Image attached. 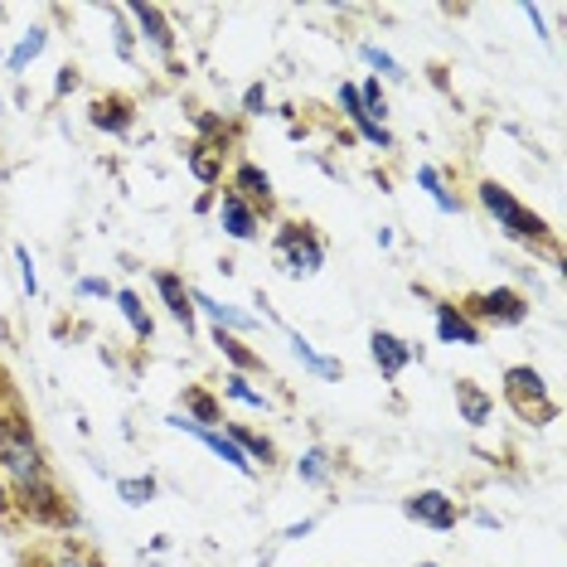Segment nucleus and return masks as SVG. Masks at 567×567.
<instances>
[{
	"instance_id": "nucleus-1",
	"label": "nucleus",
	"mask_w": 567,
	"mask_h": 567,
	"mask_svg": "<svg viewBox=\"0 0 567 567\" xmlns=\"http://www.w3.org/2000/svg\"><path fill=\"white\" fill-rule=\"evenodd\" d=\"M0 481L10 489V505L30 524L44 528H73V505L49 471V456L34 436V422L24 417L20 403L0 408Z\"/></svg>"
},
{
	"instance_id": "nucleus-2",
	"label": "nucleus",
	"mask_w": 567,
	"mask_h": 567,
	"mask_svg": "<svg viewBox=\"0 0 567 567\" xmlns=\"http://www.w3.org/2000/svg\"><path fill=\"white\" fill-rule=\"evenodd\" d=\"M475 199H481V209L495 218V228L509 243H519V248H553L548 218L534 214L519 195H514V189L499 185V179H481V185H475Z\"/></svg>"
},
{
	"instance_id": "nucleus-3",
	"label": "nucleus",
	"mask_w": 567,
	"mask_h": 567,
	"mask_svg": "<svg viewBox=\"0 0 567 567\" xmlns=\"http://www.w3.org/2000/svg\"><path fill=\"white\" fill-rule=\"evenodd\" d=\"M272 262L281 267V277H291V281L316 277L320 267H326V238H320L311 224H301V218H287L272 234Z\"/></svg>"
},
{
	"instance_id": "nucleus-4",
	"label": "nucleus",
	"mask_w": 567,
	"mask_h": 567,
	"mask_svg": "<svg viewBox=\"0 0 567 567\" xmlns=\"http://www.w3.org/2000/svg\"><path fill=\"white\" fill-rule=\"evenodd\" d=\"M499 393H505V403L514 408V417L528 422V427H548V422L558 417V403H553V393H548V379L534 364H509L505 379H499Z\"/></svg>"
},
{
	"instance_id": "nucleus-5",
	"label": "nucleus",
	"mask_w": 567,
	"mask_h": 567,
	"mask_svg": "<svg viewBox=\"0 0 567 567\" xmlns=\"http://www.w3.org/2000/svg\"><path fill=\"white\" fill-rule=\"evenodd\" d=\"M461 311H466L475 326H495V330H514V326H524L528 320V296L519 291V287H485V291H475V296H466L461 301Z\"/></svg>"
},
{
	"instance_id": "nucleus-6",
	"label": "nucleus",
	"mask_w": 567,
	"mask_h": 567,
	"mask_svg": "<svg viewBox=\"0 0 567 567\" xmlns=\"http://www.w3.org/2000/svg\"><path fill=\"white\" fill-rule=\"evenodd\" d=\"M126 10V20H132V30H136V40L151 49L156 59H165V69L179 73V59H175V49H179V34H175V24L171 16H165L161 6H146V0H132V6H122Z\"/></svg>"
},
{
	"instance_id": "nucleus-7",
	"label": "nucleus",
	"mask_w": 567,
	"mask_h": 567,
	"mask_svg": "<svg viewBox=\"0 0 567 567\" xmlns=\"http://www.w3.org/2000/svg\"><path fill=\"white\" fill-rule=\"evenodd\" d=\"M403 514L412 524L432 528V534H451V528L461 524V505L446 495V489H412L403 499Z\"/></svg>"
},
{
	"instance_id": "nucleus-8",
	"label": "nucleus",
	"mask_w": 567,
	"mask_h": 567,
	"mask_svg": "<svg viewBox=\"0 0 567 567\" xmlns=\"http://www.w3.org/2000/svg\"><path fill=\"white\" fill-rule=\"evenodd\" d=\"M165 427H171V432H185V436H195V442H199V446H209L228 471H238V475H257V471H252V461L243 456L238 442H234V436H228L224 427H195V422L179 417V412H171V417H165Z\"/></svg>"
},
{
	"instance_id": "nucleus-9",
	"label": "nucleus",
	"mask_w": 567,
	"mask_h": 567,
	"mask_svg": "<svg viewBox=\"0 0 567 567\" xmlns=\"http://www.w3.org/2000/svg\"><path fill=\"white\" fill-rule=\"evenodd\" d=\"M369 359H373V369H379V379L398 383L408 373L412 359H422V344H412V340H403V334H393V330H373L369 334Z\"/></svg>"
},
{
	"instance_id": "nucleus-10",
	"label": "nucleus",
	"mask_w": 567,
	"mask_h": 567,
	"mask_svg": "<svg viewBox=\"0 0 567 567\" xmlns=\"http://www.w3.org/2000/svg\"><path fill=\"white\" fill-rule=\"evenodd\" d=\"M189 301H195V316H209L214 330H228V334H238V340L262 330V316L243 311V306H234V301H218V296L199 291V287H189Z\"/></svg>"
},
{
	"instance_id": "nucleus-11",
	"label": "nucleus",
	"mask_w": 567,
	"mask_h": 567,
	"mask_svg": "<svg viewBox=\"0 0 567 567\" xmlns=\"http://www.w3.org/2000/svg\"><path fill=\"white\" fill-rule=\"evenodd\" d=\"M432 326H436V340L442 344H461V350H481L485 344V330L461 311V301H432Z\"/></svg>"
},
{
	"instance_id": "nucleus-12",
	"label": "nucleus",
	"mask_w": 567,
	"mask_h": 567,
	"mask_svg": "<svg viewBox=\"0 0 567 567\" xmlns=\"http://www.w3.org/2000/svg\"><path fill=\"white\" fill-rule=\"evenodd\" d=\"M224 189H234V195L243 199V204H252L257 214H272L277 209V189H272V175L262 171L257 161H238L234 171H228V185Z\"/></svg>"
},
{
	"instance_id": "nucleus-13",
	"label": "nucleus",
	"mask_w": 567,
	"mask_h": 567,
	"mask_svg": "<svg viewBox=\"0 0 567 567\" xmlns=\"http://www.w3.org/2000/svg\"><path fill=\"white\" fill-rule=\"evenodd\" d=\"M214 218H218V228H224L234 243H257V238H262V214H257L252 204H243L234 189H218Z\"/></svg>"
},
{
	"instance_id": "nucleus-14",
	"label": "nucleus",
	"mask_w": 567,
	"mask_h": 567,
	"mask_svg": "<svg viewBox=\"0 0 567 567\" xmlns=\"http://www.w3.org/2000/svg\"><path fill=\"white\" fill-rule=\"evenodd\" d=\"M151 287H156L165 316H171L185 334H195V301H189V281L179 272H171V267H161V272H151Z\"/></svg>"
},
{
	"instance_id": "nucleus-15",
	"label": "nucleus",
	"mask_w": 567,
	"mask_h": 567,
	"mask_svg": "<svg viewBox=\"0 0 567 567\" xmlns=\"http://www.w3.org/2000/svg\"><path fill=\"white\" fill-rule=\"evenodd\" d=\"M334 102H340V112H344V122H350V132L364 141V146H379V151H393L398 141L389 126H379V122H369L364 117V102H359V83H340V93H334Z\"/></svg>"
},
{
	"instance_id": "nucleus-16",
	"label": "nucleus",
	"mask_w": 567,
	"mask_h": 567,
	"mask_svg": "<svg viewBox=\"0 0 567 567\" xmlns=\"http://www.w3.org/2000/svg\"><path fill=\"white\" fill-rule=\"evenodd\" d=\"M87 126H93V132H107V136H132L136 102L122 97V93H102V97L87 102Z\"/></svg>"
},
{
	"instance_id": "nucleus-17",
	"label": "nucleus",
	"mask_w": 567,
	"mask_h": 567,
	"mask_svg": "<svg viewBox=\"0 0 567 567\" xmlns=\"http://www.w3.org/2000/svg\"><path fill=\"white\" fill-rule=\"evenodd\" d=\"M262 316H267V320H272V326H281V316H277V311H272V306H267V301H262ZM281 334H287L291 354H296V359H301V369H311V373H316V379H326V383H340V373H344V364H340V359L320 354V350H316V344H311V340H306V334H301V330H287V326H281Z\"/></svg>"
},
{
	"instance_id": "nucleus-18",
	"label": "nucleus",
	"mask_w": 567,
	"mask_h": 567,
	"mask_svg": "<svg viewBox=\"0 0 567 567\" xmlns=\"http://www.w3.org/2000/svg\"><path fill=\"white\" fill-rule=\"evenodd\" d=\"M224 432L234 436V442H238V451H243V456L252 461V471H272L277 461H281V451H277V442H272V436H267V432H252L248 422H224Z\"/></svg>"
},
{
	"instance_id": "nucleus-19",
	"label": "nucleus",
	"mask_w": 567,
	"mask_h": 567,
	"mask_svg": "<svg viewBox=\"0 0 567 567\" xmlns=\"http://www.w3.org/2000/svg\"><path fill=\"white\" fill-rule=\"evenodd\" d=\"M296 481L301 485H311V489H326L330 481H334V471H340V461H334V451L330 446H320V442H311L301 451V456H296Z\"/></svg>"
},
{
	"instance_id": "nucleus-20",
	"label": "nucleus",
	"mask_w": 567,
	"mask_h": 567,
	"mask_svg": "<svg viewBox=\"0 0 567 567\" xmlns=\"http://www.w3.org/2000/svg\"><path fill=\"white\" fill-rule=\"evenodd\" d=\"M214 350L224 354V364H228V373H267V359L257 354V350H248V340H238V334H228V330H214Z\"/></svg>"
},
{
	"instance_id": "nucleus-21",
	"label": "nucleus",
	"mask_w": 567,
	"mask_h": 567,
	"mask_svg": "<svg viewBox=\"0 0 567 567\" xmlns=\"http://www.w3.org/2000/svg\"><path fill=\"white\" fill-rule=\"evenodd\" d=\"M224 151H214V146H204V141H189L185 146V171L199 179L204 189H218L224 185Z\"/></svg>"
},
{
	"instance_id": "nucleus-22",
	"label": "nucleus",
	"mask_w": 567,
	"mask_h": 567,
	"mask_svg": "<svg viewBox=\"0 0 567 567\" xmlns=\"http://www.w3.org/2000/svg\"><path fill=\"white\" fill-rule=\"evenodd\" d=\"M456 412L466 427H485V422L495 417V393H485L481 383H471V379H456Z\"/></svg>"
},
{
	"instance_id": "nucleus-23",
	"label": "nucleus",
	"mask_w": 567,
	"mask_h": 567,
	"mask_svg": "<svg viewBox=\"0 0 567 567\" xmlns=\"http://www.w3.org/2000/svg\"><path fill=\"white\" fill-rule=\"evenodd\" d=\"M417 189L436 204V214H446V218L461 214V195L451 189V179H446L442 165H417Z\"/></svg>"
},
{
	"instance_id": "nucleus-24",
	"label": "nucleus",
	"mask_w": 567,
	"mask_h": 567,
	"mask_svg": "<svg viewBox=\"0 0 567 567\" xmlns=\"http://www.w3.org/2000/svg\"><path fill=\"white\" fill-rule=\"evenodd\" d=\"M189 122H195V141H204V146H214V151H234L238 146V122H228V117H218V112H189Z\"/></svg>"
},
{
	"instance_id": "nucleus-25",
	"label": "nucleus",
	"mask_w": 567,
	"mask_h": 567,
	"mask_svg": "<svg viewBox=\"0 0 567 567\" xmlns=\"http://www.w3.org/2000/svg\"><path fill=\"white\" fill-rule=\"evenodd\" d=\"M112 301H117V311H122V320H126V330H132L141 344L156 340V316L146 311V301H141L132 287H117V296H112Z\"/></svg>"
},
{
	"instance_id": "nucleus-26",
	"label": "nucleus",
	"mask_w": 567,
	"mask_h": 567,
	"mask_svg": "<svg viewBox=\"0 0 567 567\" xmlns=\"http://www.w3.org/2000/svg\"><path fill=\"white\" fill-rule=\"evenodd\" d=\"M224 398H228V403H238V408H248V412H262V417H267V412H277L272 393L257 389L248 373H224Z\"/></svg>"
},
{
	"instance_id": "nucleus-27",
	"label": "nucleus",
	"mask_w": 567,
	"mask_h": 567,
	"mask_svg": "<svg viewBox=\"0 0 567 567\" xmlns=\"http://www.w3.org/2000/svg\"><path fill=\"white\" fill-rule=\"evenodd\" d=\"M44 49H49V30H44V24L24 30V34H20V44L6 54V73H10V79H24V69H30V63L40 59Z\"/></svg>"
},
{
	"instance_id": "nucleus-28",
	"label": "nucleus",
	"mask_w": 567,
	"mask_h": 567,
	"mask_svg": "<svg viewBox=\"0 0 567 567\" xmlns=\"http://www.w3.org/2000/svg\"><path fill=\"white\" fill-rule=\"evenodd\" d=\"M179 417H189L195 427H224V403L209 389H185V412Z\"/></svg>"
},
{
	"instance_id": "nucleus-29",
	"label": "nucleus",
	"mask_w": 567,
	"mask_h": 567,
	"mask_svg": "<svg viewBox=\"0 0 567 567\" xmlns=\"http://www.w3.org/2000/svg\"><path fill=\"white\" fill-rule=\"evenodd\" d=\"M156 495H161V481H156L151 471H141V475H117V499H122V505L146 509Z\"/></svg>"
},
{
	"instance_id": "nucleus-30",
	"label": "nucleus",
	"mask_w": 567,
	"mask_h": 567,
	"mask_svg": "<svg viewBox=\"0 0 567 567\" xmlns=\"http://www.w3.org/2000/svg\"><path fill=\"white\" fill-rule=\"evenodd\" d=\"M359 59L369 63L373 79H379V83H383V79H389V83H408V69L389 54V49H379V44H359Z\"/></svg>"
},
{
	"instance_id": "nucleus-31",
	"label": "nucleus",
	"mask_w": 567,
	"mask_h": 567,
	"mask_svg": "<svg viewBox=\"0 0 567 567\" xmlns=\"http://www.w3.org/2000/svg\"><path fill=\"white\" fill-rule=\"evenodd\" d=\"M107 20H112V49H117V59L122 63H136V30H132V20H126V10L112 6Z\"/></svg>"
},
{
	"instance_id": "nucleus-32",
	"label": "nucleus",
	"mask_w": 567,
	"mask_h": 567,
	"mask_svg": "<svg viewBox=\"0 0 567 567\" xmlns=\"http://www.w3.org/2000/svg\"><path fill=\"white\" fill-rule=\"evenodd\" d=\"M359 102H364V117H369V122L389 126V93H383V83L373 79V73H369L364 83H359Z\"/></svg>"
},
{
	"instance_id": "nucleus-33",
	"label": "nucleus",
	"mask_w": 567,
	"mask_h": 567,
	"mask_svg": "<svg viewBox=\"0 0 567 567\" xmlns=\"http://www.w3.org/2000/svg\"><path fill=\"white\" fill-rule=\"evenodd\" d=\"M40 567H102V563L87 548H79V544H54L40 558Z\"/></svg>"
},
{
	"instance_id": "nucleus-34",
	"label": "nucleus",
	"mask_w": 567,
	"mask_h": 567,
	"mask_svg": "<svg viewBox=\"0 0 567 567\" xmlns=\"http://www.w3.org/2000/svg\"><path fill=\"white\" fill-rule=\"evenodd\" d=\"M16 267H20V291L34 301V296H40V272H34V257L24 243H16Z\"/></svg>"
},
{
	"instance_id": "nucleus-35",
	"label": "nucleus",
	"mask_w": 567,
	"mask_h": 567,
	"mask_svg": "<svg viewBox=\"0 0 567 567\" xmlns=\"http://www.w3.org/2000/svg\"><path fill=\"white\" fill-rule=\"evenodd\" d=\"M267 112H272L267 83H248V87H243V117H267Z\"/></svg>"
},
{
	"instance_id": "nucleus-36",
	"label": "nucleus",
	"mask_w": 567,
	"mask_h": 567,
	"mask_svg": "<svg viewBox=\"0 0 567 567\" xmlns=\"http://www.w3.org/2000/svg\"><path fill=\"white\" fill-rule=\"evenodd\" d=\"M73 291L87 296V301H112V296H117V287H112L107 277H79L73 281Z\"/></svg>"
},
{
	"instance_id": "nucleus-37",
	"label": "nucleus",
	"mask_w": 567,
	"mask_h": 567,
	"mask_svg": "<svg viewBox=\"0 0 567 567\" xmlns=\"http://www.w3.org/2000/svg\"><path fill=\"white\" fill-rule=\"evenodd\" d=\"M316 524H320V519H296V524H287V528H281V534H277V544H296V538L316 534Z\"/></svg>"
},
{
	"instance_id": "nucleus-38",
	"label": "nucleus",
	"mask_w": 567,
	"mask_h": 567,
	"mask_svg": "<svg viewBox=\"0 0 567 567\" xmlns=\"http://www.w3.org/2000/svg\"><path fill=\"white\" fill-rule=\"evenodd\" d=\"M73 87H79V69H69V63H63V69H59V79H54V97L73 93Z\"/></svg>"
},
{
	"instance_id": "nucleus-39",
	"label": "nucleus",
	"mask_w": 567,
	"mask_h": 567,
	"mask_svg": "<svg viewBox=\"0 0 567 567\" xmlns=\"http://www.w3.org/2000/svg\"><path fill=\"white\" fill-rule=\"evenodd\" d=\"M471 524H481V528H499V514H489V509H471Z\"/></svg>"
},
{
	"instance_id": "nucleus-40",
	"label": "nucleus",
	"mask_w": 567,
	"mask_h": 567,
	"mask_svg": "<svg viewBox=\"0 0 567 567\" xmlns=\"http://www.w3.org/2000/svg\"><path fill=\"white\" fill-rule=\"evenodd\" d=\"M214 199H218V189H204V195L195 199V214H209V209H214Z\"/></svg>"
},
{
	"instance_id": "nucleus-41",
	"label": "nucleus",
	"mask_w": 567,
	"mask_h": 567,
	"mask_svg": "<svg viewBox=\"0 0 567 567\" xmlns=\"http://www.w3.org/2000/svg\"><path fill=\"white\" fill-rule=\"evenodd\" d=\"M10 514H16V505H10V489L0 481V519H10Z\"/></svg>"
},
{
	"instance_id": "nucleus-42",
	"label": "nucleus",
	"mask_w": 567,
	"mask_h": 567,
	"mask_svg": "<svg viewBox=\"0 0 567 567\" xmlns=\"http://www.w3.org/2000/svg\"><path fill=\"white\" fill-rule=\"evenodd\" d=\"M412 567H436V563H412Z\"/></svg>"
}]
</instances>
